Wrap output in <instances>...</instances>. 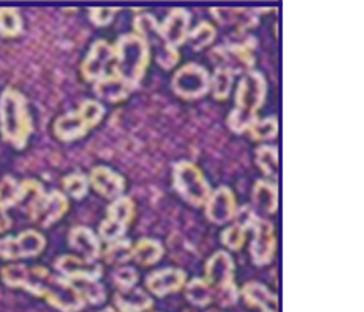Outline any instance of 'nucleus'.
I'll return each instance as SVG.
<instances>
[{"mask_svg": "<svg viewBox=\"0 0 364 312\" xmlns=\"http://www.w3.org/2000/svg\"><path fill=\"white\" fill-rule=\"evenodd\" d=\"M80 297L91 305H100L107 298V291L99 279H83V281L73 283Z\"/></svg>", "mask_w": 364, "mask_h": 312, "instance_id": "30", "label": "nucleus"}, {"mask_svg": "<svg viewBox=\"0 0 364 312\" xmlns=\"http://www.w3.org/2000/svg\"><path fill=\"white\" fill-rule=\"evenodd\" d=\"M117 11H119L117 8H105V6L90 8V19L94 26L107 27L113 22Z\"/></svg>", "mask_w": 364, "mask_h": 312, "instance_id": "39", "label": "nucleus"}, {"mask_svg": "<svg viewBox=\"0 0 364 312\" xmlns=\"http://www.w3.org/2000/svg\"><path fill=\"white\" fill-rule=\"evenodd\" d=\"M105 116V107L99 100H83L75 111L60 116L53 124V133L61 141L80 139Z\"/></svg>", "mask_w": 364, "mask_h": 312, "instance_id": "6", "label": "nucleus"}, {"mask_svg": "<svg viewBox=\"0 0 364 312\" xmlns=\"http://www.w3.org/2000/svg\"><path fill=\"white\" fill-rule=\"evenodd\" d=\"M189 23H191V13L185 10V8H173L160 23L164 41L178 49V45L186 43Z\"/></svg>", "mask_w": 364, "mask_h": 312, "instance_id": "19", "label": "nucleus"}, {"mask_svg": "<svg viewBox=\"0 0 364 312\" xmlns=\"http://www.w3.org/2000/svg\"><path fill=\"white\" fill-rule=\"evenodd\" d=\"M90 186L108 200H116L122 197L125 190V180L121 173L109 169L107 166H96L88 175Z\"/></svg>", "mask_w": 364, "mask_h": 312, "instance_id": "17", "label": "nucleus"}, {"mask_svg": "<svg viewBox=\"0 0 364 312\" xmlns=\"http://www.w3.org/2000/svg\"><path fill=\"white\" fill-rule=\"evenodd\" d=\"M55 270L65 276L70 283L83 281V279H100L102 266L97 262H90L80 256L63 254L55 261Z\"/></svg>", "mask_w": 364, "mask_h": 312, "instance_id": "15", "label": "nucleus"}, {"mask_svg": "<svg viewBox=\"0 0 364 312\" xmlns=\"http://www.w3.org/2000/svg\"><path fill=\"white\" fill-rule=\"evenodd\" d=\"M205 281L220 306H233L240 300V289L235 284V262L230 253L219 250L205 264Z\"/></svg>", "mask_w": 364, "mask_h": 312, "instance_id": "5", "label": "nucleus"}, {"mask_svg": "<svg viewBox=\"0 0 364 312\" xmlns=\"http://www.w3.org/2000/svg\"><path fill=\"white\" fill-rule=\"evenodd\" d=\"M247 133L253 141H271L274 139L277 133H279V122H277L275 116H269L263 119H257L253 121L249 128Z\"/></svg>", "mask_w": 364, "mask_h": 312, "instance_id": "31", "label": "nucleus"}, {"mask_svg": "<svg viewBox=\"0 0 364 312\" xmlns=\"http://www.w3.org/2000/svg\"><path fill=\"white\" fill-rule=\"evenodd\" d=\"M63 189H65V192L69 197L80 200L86 194H88V189H90L88 177L80 172L69 173L65 178H63Z\"/></svg>", "mask_w": 364, "mask_h": 312, "instance_id": "36", "label": "nucleus"}, {"mask_svg": "<svg viewBox=\"0 0 364 312\" xmlns=\"http://www.w3.org/2000/svg\"><path fill=\"white\" fill-rule=\"evenodd\" d=\"M250 230L253 233L250 244V256L255 266H267L272 261L277 250V237L274 225L269 220L255 215Z\"/></svg>", "mask_w": 364, "mask_h": 312, "instance_id": "12", "label": "nucleus"}, {"mask_svg": "<svg viewBox=\"0 0 364 312\" xmlns=\"http://www.w3.org/2000/svg\"><path fill=\"white\" fill-rule=\"evenodd\" d=\"M114 64V49L113 45L99 39L91 45L90 52L82 63V75L86 82L96 83L100 78L113 74Z\"/></svg>", "mask_w": 364, "mask_h": 312, "instance_id": "13", "label": "nucleus"}, {"mask_svg": "<svg viewBox=\"0 0 364 312\" xmlns=\"http://www.w3.org/2000/svg\"><path fill=\"white\" fill-rule=\"evenodd\" d=\"M215 38H216V27L207 21H202L197 23L193 30H189L186 43L193 50L200 52L205 49V47H208L213 41H215Z\"/></svg>", "mask_w": 364, "mask_h": 312, "instance_id": "29", "label": "nucleus"}, {"mask_svg": "<svg viewBox=\"0 0 364 312\" xmlns=\"http://www.w3.org/2000/svg\"><path fill=\"white\" fill-rule=\"evenodd\" d=\"M69 210L68 197L60 190H52L41 200V203L38 205L36 210L30 214V219L33 222H38L39 225L47 228L52 223L60 220L63 215Z\"/></svg>", "mask_w": 364, "mask_h": 312, "instance_id": "18", "label": "nucleus"}, {"mask_svg": "<svg viewBox=\"0 0 364 312\" xmlns=\"http://www.w3.org/2000/svg\"><path fill=\"white\" fill-rule=\"evenodd\" d=\"M185 294L188 301L197 308L208 306L213 301V291L205 278H193L185 284Z\"/></svg>", "mask_w": 364, "mask_h": 312, "instance_id": "26", "label": "nucleus"}, {"mask_svg": "<svg viewBox=\"0 0 364 312\" xmlns=\"http://www.w3.org/2000/svg\"><path fill=\"white\" fill-rule=\"evenodd\" d=\"M46 249V237L36 230H26L18 236L0 239V258L18 261L33 258Z\"/></svg>", "mask_w": 364, "mask_h": 312, "instance_id": "11", "label": "nucleus"}, {"mask_svg": "<svg viewBox=\"0 0 364 312\" xmlns=\"http://www.w3.org/2000/svg\"><path fill=\"white\" fill-rule=\"evenodd\" d=\"M21 197V183L16 181L10 175L0 181V206L8 210L10 206H16L19 203Z\"/></svg>", "mask_w": 364, "mask_h": 312, "instance_id": "37", "label": "nucleus"}, {"mask_svg": "<svg viewBox=\"0 0 364 312\" xmlns=\"http://www.w3.org/2000/svg\"><path fill=\"white\" fill-rule=\"evenodd\" d=\"M225 53L228 57H233L235 61L241 64L245 72L252 70L253 64H255V53H253V43L252 41H244L238 44H230L225 47Z\"/></svg>", "mask_w": 364, "mask_h": 312, "instance_id": "34", "label": "nucleus"}, {"mask_svg": "<svg viewBox=\"0 0 364 312\" xmlns=\"http://www.w3.org/2000/svg\"><path fill=\"white\" fill-rule=\"evenodd\" d=\"M2 279L8 287H19L41 297L61 312H78L86 305L69 279L52 274L43 266L28 267L26 264H8L2 269Z\"/></svg>", "mask_w": 364, "mask_h": 312, "instance_id": "1", "label": "nucleus"}, {"mask_svg": "<svg viewBox=\"0 0 364 312\" xmlns=\"http://www.w3.org/2000/svg\"><path fill=\"white\" fill-rule=\"evenodd\" d=\"M249 230H250L249 225H244V223L235 222L233 225L227 227L223 231V235H220V241H223L225 249L238 252V250L242 249V245L245 244V236H247Z\"/></svg>", "mask_w": 364, "mask_h": 312, "instance_id": "33", "label": "nucleus"}, {"mask_svg": "<svg viewBox=\"0 0 364 312\" xmlns=\"http://www.w3.org/2000/svg\"><path fill=\"white\" fill-rule=\"evenodd\" d=\"M252 202L255 210L264 214H275L279 208V188L274 181L257 180L252 190Z\"/></svg>", "mask_w": 364, "mask_h": 312, "instance_id": "22", "label": "nucleus"}, {"mask_svg": "<svg viewBox=\"0 0 364 312\" xmlns=\"http://www.w3.org/2000/svg\"><path fill=\"white\" fill-rule=\"evenodd\" d=\"M113 74L122 78L132 90H136L144 78L150 63V49L147 43L136 33H125L116 44Z\"/></svg>", "mask_w": 364, "mask_h": 312, "instance_id": "3", "label": "nucleus"}, {"mask_svg": "<svg viewBox=\"0 0 364 312\" xmlns=\"http://www.w3.org/2000/svg\"><path fill=\"white\" fill-rule=\"evenodd\" d=\"M255 164L267 178H277L279 175V150L274 146H259L255 150Z\"/></svg>", "mask_w": 364, "mask_h": 312, "instance_id": "28", "label": "nucleus"}, {"mask_svg": "<svg viewBox=\"0 0 364 312\" xmlns=\"http://www.w3.org/2000/svg\"><path fill=\"white\" fill-rule=\"evenodd\" d=\"M22 31V18L16 8H0V35L18 36Z\"/></svg>", "mask_w": 364, "mask_h": 312, "instance_id": "35", "label": "nucleus"}, {"mask_svg": "<svg viewBox=\"0 0 364 312\" xmlns=\"http://www.w3.org/2000/svg\"><path fill=\"white\" fill-rule=\"evenodd\" d=\"M100 312H122V311H119V309H116V308H107V309H104V311H100Z\"/></svg>", "mask_w": 364, "mask_h": 312, "instance_id": "41", "label": "nucleus"}, {"mask_svg": "<svg viewBox=\"0 0 364 312\" xmlns=\"http://www.w3.org/2000/svg\"><path fill=\"white\" fill-rule=\"evenodd\" d=\"M172 185L177 194L191 206L200 208L211 194L203 172L191 161H178L172 167Z\"/></svg>", "mask_w": 364, "mask_h": 312, "instance_id": "7", "label": "nucleus"}, {"mask_svg": "<svg viewBox=\"0 0 364 312\" xmlns=\"http://www.w3.org/2000/svg\"><path fill=\"white\" fill-rule=\"evenodd\" d=\"M172 90L178 97L196 100L210 91V72L197 63H186L172 77Z\"/></svg>", "mask_w": 364, "mask_h": 312, "instance_id": "10", "label": "nucleus"}, {"mask_svg": "<svg viewBox=\"0 0 364 312\" xmlns=\"http://www.w3.org/2000/svg\"><path fill=\"white\" fill-rule=\"evenodd\" d=\"M132 87L114 74H108L107 77L94 83V92H96L97 97L112 103L125 100L132 94Z\"/></svg>", "mask_w": 364, "mask_h": 312, "instance_id": "23", "label": "nucleus"}, {"mask_svg": "<svg viewBox=\"0 0 364 312\" xmlns=\"http://www.w3.org/2000/svg\"><path fill=\"white\" fill-rule=\"evenodd\" d=\"M134 33L139 35L147 43L150 52L155 49V60L163 69H172L180 61V52L176 47L164 41L160 30V22L150 13H142L136 16L133 22Z\"/></svg>", "mask_w": 364, "mask_h": 312, "instance_id": "8", "label": "nucleus"}, {"mask_svg": "<svg viewBox=\"0 0 364 312\" xmlns=\"http://www.w3.org/2000/svg\"><path fill=\"white\" fill-rule=\"evenodd\" d=\"M11 228V217L4 206H0V233Z\"/></svg>", "mask_w": 364, "mask_h": 312, "instance_id": "40", "label": "nucleus"}, {"mask_svg": "<svg viewBox=\"0 0 364 312\" xmlns=\"http://www.w3.org/2000/svg\"><path fill=\"white\" fill-rule=\"evenodd\" d=\"M132 249L133 244L130 239L122 237L114 242H109L102 256L108 264H124L132 259Z\"/></svg>", "mask_w": 364, "mask_h": 312, "instance_id": "32", "label": "nucleus"}, {"mask_svg": "<svg viewBox=\"0 0 364 312\" xmlns=\"http://www.w3.org/2000/svg\"><path fill=\"white\" fill-rule=\"evenodd\" d=\"M267 82L258 70H249L241 77L235 94V107L227 117V125L235 133L247 131L249 125L258 119V111L264 105Z\"/></svg>", "mask_w": 364, "mask_h": 312, "instance_id": "2", "label": "nucleus"}, {"mask_svg": "<svg viewBox=\"0 0 364 312\" xmlns=\"http://www.w3.org/2000/svg\"><path fill=\"white\" fill-rule=\"evenodd\" d=\"M33 131V122L28 113L27 100L13 87L0 95V133L16 149L26 147V144Z\"/></svg>", "mask_w": 364, "mask_h": 312, "instance_id": "4", "label": "nucleus"}, {"mask_svg": "<svg viewBox=\"0 0 364 312\" xmlns=\"http://www.w3.org/2000/svg\"><path fill=\"white\" fill-rule=\"evenodd\" d=\"M134 217V203L130 197L113 200L107 208V219L99 225V239L107 244L122 239Z\"/></svg>", "mask_w": 364, "mask_h": 312, "instance_id": "9", "label": "nucleus"}, {"mask_svg": "<svg viewBox=\"0 0 364 312\" xmlns=\"http://www.w3.org/2000/svg\"><path fill=\"white\" fill-rule=\"evenodd\" d=\"M233 72L228 68H216L210 75V91L216 100H227L233 87Z\"/></svg>", "mask_w": 364, "mask_h": 312, "instance_id": "27", "label": "nucleus"}, {"mask_svg": "<svg viewBox=\"0 0 364 312\" xmlns=\"http://www.w3.org/2000/svg\"><path fill=\"white\" fill-rule=\"evenodd\" d=\"M113 281L119 287V291L132 289L138 283V271L129 266L119 267L113 274Z\"/></svg>", "mask_w": 364, "mask_h": 312, "instance_id": "38", "label": "nucleus"}, {"mask_svg": "<svg viewBox=\"0 0 364 312\" xmlns=\"http://www.w3.org/2000/svg\"><path fill=\"white\" fill-rule=\"evenodd\" d=\"M116 309L122 312H147L154 306V300L147 292L139 287H132V289L119 291L114 295Z\"/></svg>", "mask_w": 364, "mask_h": 312, "instance_id": "24", "label": "nucleus"}, {"mask_svg": "<svg viewBox=\"0 0 364 312\" xmlns=\"http://www.w3.org/2000/svg\"><path fill=\"white\" fill-rule=\"evenodd\" d=\"M205 206V215L215 225H224L235 219V214L238 211L236 197L233 190L227 186H220L216 190H211Z\"/></svg>", "mask_w": 364, "mask_h": 312, "instance_id": "14", "label": "nucleus"}, {"mask_svg": "<svg viewBox=\"0 0 364 312\" xmlns=\"http://www.w3.org/2000/svg\"><path fill=\"white\" fill-rule=\"evenodd\" d=\"M207 312H220V311H218V309H210V311H207Z\"/></svg>", "mask_w": 364, "mask_h": 312, "instance_id": "42", "label": "nucleus"}, {"mask_svg": "<svg viewBox=\"0 0 364 312\" xmlns=\"http://www.w3.org/2000/svg\"><path fill=\"white\" fill-rule=\"evenodd\" d=\"M186 284V271L177 267H166L155 270L146 278V287L155 297L178 292Z\"/></svg>", "mask_w": 364, "mask_h": 312, "instance_id": "16", "label": "nucleus"}, {"mask_svg": "<svg viewBox=\"0 0 364 312\" xmlns=\"http://www.w3.org/2000/svg\"><path fill=\"white\" fill-rule=\"evenodd\" d=\"M164 249L160 241L152 237H142L133 244L132 259L136 261L139 266H154L163 258Z\"/></svg>", "mask_w": 364, "mask_h": 312, "instance_id": "25", "label": "nucleus"}, {"mask_svg": "<svg viewBox=\"0 0 364 312\" xmlns=\"http://www.w3.org/2000/svg\"><path fill=\"white\" fill-rule=\"evenodd\" d=\"M240 297L244 298L249 306L258 308L261 312H279V298L264 284L250 281L242 286Z\"/></svg>", "mask_w": 364, "mask_h": 312, "instance_id": "21", "label": "nucleus"}, {"mask_svg": "<svg viewBox=\"0 0 364 312\" xmlns=\"http://www.w3.org/2000/svg\"><path fill=\"white\" fill-rule=\"evenodd\" d=\"M68 241H69V245L73 247L75 252L80 253L82 258L86 261L96 262L102 256L100 239L88 227H83V225L74 227L69 231Z\"/></svg>", "mask_w": 364, "mask_h": 312, "instance_id": "20", "label": "nucleus"}]
</instances>
